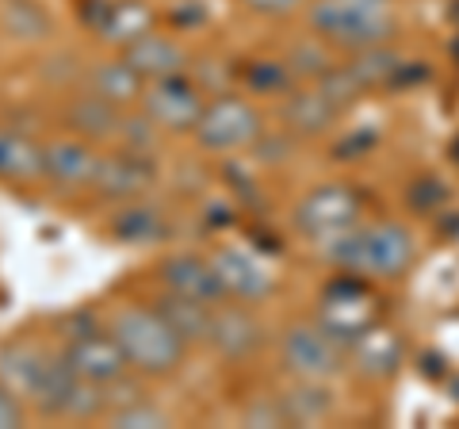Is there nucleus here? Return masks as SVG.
I'll return each instance as SVG.
<instances>
[{
  "label": "nucleus",
  "instance_id": "obj_22",
  "mask_svg": "<svg viewBox=\"0 0 459 429\" xmlns=\"http://www.w3.org/2000/svg\"><path fill=\"white\" fill-rule=\"evenodd\" d=\"M108 231H111L115 241H123V246H157V241L169 238V219L153 204L131 199V204H123L119 211H115Z\"/></svg>",
  "mask_w": 459,
  "mask_h": 429
},
{
  "label": "nucleus",
  "instance_id": "obj_9",
  "mask_svg": "<svg viewBox=\"0 0 459 429\" xmlns=\"http://www.w3.org/2000/svg\"><path fill=\"white\" fill-rule=\"evenodd\" d=\"M157 184V165L150 153H134V150H111L100 153L96 177H92V196L104 204H131L142 199Z\"/></svg>",
  "mask_w": 459,
  "mask_h": 429
},
{
  "label": "nucleus",
  "instance_id": "obj_6",
  "mask_svg": "<svg viewBox=\"0 0 459 429\" xmlns=\"http://www.w3.org/2000/svg\"><path fill=\"white\" fill-rule=\"evenodd\" d=\"M276 361L287 380H318L333 383L349 372V349L333 334H325L314 319L283 326L276 337Z\"/></svg>",
  "mask_w": 459,
  "mask_h": 429
},
{
  "label": "nucleus",
  "instance_id": "obj_25",
  "mask_svg": "<svg viewBox=\"0 0 459 429\" xmlns=\"http://www.w3.org/2000/svg\"><path fill=\"white\" fill-rule=\"evenodd\" d=\"M280 403L287 414V425H314L329 418L333 391H329V383H318V380H291L280 391Z\"/></svg>",
  "mask_w": 459,
  "mask_h": 429
},
{
  "label": "nucleus",
  "instance_id": "obj_8",
  "mask_svg": "<svg viewBox=\"0 0 459 429\" xmlns=\"http://www.w3.org/2000/svg\"><path fill=\"white\" fill-rule=\"evenodd\" d=\"M207 89L188 74L177 77H161V81H146V92H142L138 108L161 127L165 135H192L199 116L207 108Z\"/></svg>",
  "mask_w": 459,
  "mask_h": 429
},
{
  "label": "nucleus",
  "instance_id": "obj_10",
  "mask_svg": "<svg viewBox=\"0 0 459 429\" xmlns=\"http://www.w3.org/2000/svg\"><path fill=\"white\" fill-rule=\"evenodd\" d=\"M264 322L256 319V311L249 303H234V299H226L211 311V334H207V349L214 356H222V361L238 364V361H249L264 349Z\"/></svg>",
  "mask_w": 459,
  "mask_h": 429
},
{
  "label": "nucleus",
  "instance_id": "obj_20",
  "mask_svg": "<svg viewBox=\"0 0 459 429\" xmlns=\"http://www.w3.org/2000/svg\"><path fill=\"white\" fill-rule=\"evenodd\" d=\"M84 89L96 92V96H104V100H111L115 108H131V104H138V100H142V92H146V77H142L138 69L119 54V58L96 62L89 69V81H84Z\"/></svg>",
  "mask_w": 459,
  "mask_h": 429
},
{
  "label": "nucleus",
  "instance_id": "obj_15",
  "mask_svg": "<svg viewBox=\"0 0 459 429\" xmlns=\"http://www.w3.org/2000/svg\"><path fill=\"white\" fill-rule=\"evenodd\" d=\"M157 280H161L165 292L199 299V303H207V307L226 303L222 280H219V273H214L211 257H199V253H169L165 261L157 265Z\"/></svg>",
  "mask_w": 459,
  "mask_h": 429
},
{
  "label": "nucleus",
  "instance_id": "obj_2",
  "mask_svg": "<svg viewBox=\"0 0 459 429\" xmlns=\"http://www.w3.org/2000/svg\"><path fill=\"white\" fill-rule=\"evenodd\" d=\"M108 330L119 341L131 368L146 380L177 376L192 349L153 303H119L108 314Z\"/></svg>",
  "mask_w": 459,
  "mask_h": 429
},
{
  "label": "nucleus",
  "instance_id": "obj_23",
  "mask_svg": "<svg viewBox=\"0 0 459 429\" xmlns=\"http://www.w3.org/2000/svg\"><path fill=\"white\" fill-rule=\"evenodd\" d=\"M153 307L165 314L169 326L177 330L188 346H207V334H211V311L207 303L199 299H188V295H177V292H157L153 295Z\"/></svg>",
  "mask_w": 459,
  "mask_h": 429
},
{
  "label": "nucleus",
  "instance_id": "obj_5",
  "mask_svg": "<svg viewBox=\"0 0 459 429\" xmlns=\"http://www.w3.org/2000/svg\"><path fill=\"white\" fill-rule=\"evenodd\" d=\"M268 131L264 111L249 92H214L207 100L204 116L195 123V146L204 153L226 157V153H246L256 146V138Z\"/></svg>",
  "mask_w": 459,
  "mask_h": 429
},
{
  "label": "nucleus",
  "instance_id": "obj_14",
  "mask_svg": "<svg viewBox=\"0 0 459 429\" xmlns=\"http://www.w3.org/2000/svg\"><path fill=\"white\" fill-rule=\"evenodd\" d=\"M42 150H47V184H54V188H62V192L92 188V177L100 165L96 142L81 138V135H62V138L42 142Z\"/></svg>",
  "mask_w": 459,
  "mask_h": 429
},
{
  "label": "nucleus",
  "instance_id": "obj_1",
  "mask_svg": "<svg viewBox=\"0 0 459 429\" xmlns=\"http://www.w3.org/2000/svg\"><path fill=\"white\" fill-rule=\"evenodd\" d=\"M325 265H333L337 273L360 276L368 284H398L413 273L421 253V238L406 219H364L352 226L349 234L318 250Z\"/></svg>",
  "mask_w": 459,
  "mask_h": 429
},
{
  "label": "nucleus",
  "instance_id": "obj_13",
  "mask_svg": "<svg viewBox=\"0 0 459 429\" xmlns=\"http://www.w3.org/2000/svg\"><path fill=\"white\" fill-rule=\"evenodd\" d=\"M341 116L344 108L314 81L299 84L291 96L280 100V127L295 138H322L341 123Z\"/></svg>",
  "mask_w": 459,
  "mask_h": 429
},
{
  "label": "nucleus",
  "instance_id": "obj_31",
  "mask_svg": "<svg viewBox=\"0 0 459 429\" xmlns=\"http://www.w3.org/2000/svg\"><path fill=\"white\" fill-rule=\"evenodd\" d=\"M246 12L253 16H264V20H283V16H295V12H303L310 0H238Z\"/></svg>",
  "mask_w": 459,
  "mask_h": 429
},
{
  "label": "nucleus",
  "instance_id": "obj_29",
  "mask_svg": "<svg viewBox=\"0 0 459 429\" xmlns=\"http://www.w3.org/2000/svg\"><path fill=\"white\" fill-rule=\"evenodd\" d=\"M108 425H115V429H165V425H172V418L157 403L142 398V403H131V407H123V410H111L108 414Z\"/></svg>",
  "mask_w": 459,
  "mask_h": 429
},
{
  "label": "nucleus",
  "instance_id": "obj_4",
  "mask_svg": "<svg viewBox=\"0 0 459 429\" xmlns=\"http://www.w3.org/2000/svg\"><path fill=\"white\" fill-rule=\"evenodd\" d=\"M364 196L356 184L349 180H325V184H314L303 196L295 199L291 207V226L295 234L310 241V246H329L337 241L341 234H349L352 226H360L368 214H364Z\"/></svg>",
  "mask_w": 459,
  "mask_h": 429
},
{
  "label": "nucleus",
  "instance_id": "obj_7",
  "mask_svg": "<svg viewBox=\"0 0 459 429\" xmlns=\"http://www.w3.org/2000/svg\"><path fill=\"white\" fill-rule=\"evenodd\" d=\"M371 288H376V284L349 276V273H337L318 292V303H314L310 319L349 349L356 337H364L371 326H379V303H376V292Z\"/></svg>",
  "mask_w": 459,
  "mask_h": 429
},
{
  "label": "nucleus",
  "instance_id": "obj_30",
  "mask_svg": "<svg viewBox=\"0 0 459 429\" xmlns=\"http://www.w3.org/2000/svg\"><path fill=\"white\" fill-rule=\"evenodd\" d=\"M142 380L146 376H138V372H123L119 380H111L104 383V398H108V414L111 410H123V407H131V403H142V398H150L146 388H142Z\"/></svg>",
  "mask_w": 459,
  "mask_h": 429
},
{
  "label": "nucleus",
  "instance_id": "obj_11",
  "mask_svg": "<svg viewBox=\"0 0 459 429\" xmlns=\"http://www.w3.org/2000/svg\"><path fill=\"white\" fill-rule=\"evenodd\" d=\"M62 356L65 364L74 368L77 380H89V383H111L119 380L123 372H131V361H126V353L119 349V341L111 337L108 322H100L96 330H84L77 337H69L62 346Z\"/></svg>",
  "mask_w": 459,
  "mask_h": 429
},
{
  "label": "nucleus",
  "instance_id": "obj_26",
  "mask_svg": "<svg viewBox=\"0 0 459 429\" xmlns=\"http://www.w3.org/2000/svg\"><path fill=\"white\" fill-rule=\"evenodd\" d=\"M42 361H47V349L27 346V341H12V346L0 349V383H8L27 403V391H31Z\"/></svg>",
  "mask_w": 459,
  "mask_h": 429
},
{
  "label": "nucleus",
  "instance_id": "obj_17",
  "mask_svg": "<svg viewBox=\"0 0 459 429\" xmlns=\"http://www.w3.org/2000/svg\"><path fill=\"white\" fill-rule=\"evenodd\" d=\"M92 31L108 42V47H131L134 39L157 31V12L150 0H108Z\"/></svg>",
  "mask_w": 459,
  "mask_h": 429
},
{
  "label": "nucleus",
  "instance_id": "obj_28",
  "mask_svg": "<svg viewBox=\"0 0 459 429\" xmlns=\"http://www.w3.org/2000/svg\"><path fill=\"white\" fill-rule=\"evenodd\" d=\"M161 127H157L146 111H138V116H123L119 119V131H115V142H119L123 150H134V153H153L157 142H161Z\"/></svg>",
  "mask_w": 459,
  "mask_h": 429
},
{
  "label": "nucleus",
  "instance_id": "obj_21",
  "mask_svg": "<svg viewBox=\"0 0 459 429\" xmlns=\"http://www.w3.org/2000/svg\"><path fill=\"white\" fill-rule=\"evenodd\" d=\"M62 116H65L69 135H81L89 142H108V138H115V131H119L123 108H115L111 100L96 96V92H84L77 100H69Z\"/></svg>",
  "mask_w": 459,
  "mask_h": 429
},
{
  "label": "nucleus",
  "instance_id": "obj_3",
  "mask_svg": "<svg viewBox=\"0 0 459 429\" xmlns=\"http://www.w3.org/2000/svg\"><path fill=\"white\" fill-rule=\"evenodd\" d=\"M303 23L325 47L344 54L394 42L402 31L394 0H310L303 8Z\"/></svg>",
  "mask_w": 459,
  "mask_h": 429
},
{
  "label": "nucleus",
  "instance_id": "obj_16",
  "mask_svg": "<svg viewBox=\"0 0 459 429\" xmlns=\"http://www.w3.org/2000/svg\"><path fill=\"white\" fill-rule=\"evenodd\" d=\"M126 62H131L134 69L146 81H161V77H177V74H188L192 69V58H188V50L180 47L177 39H169L161 31H150V35H142L134 39L131 47H123L119 50Z\"/></svg>",
  "mask_w": 459,
  "mask_h": 429
},
{
  "label": "nucleus",
  "instance_id": "obj_19",
  "mask_svg": "<svg viewBox=\"0 0 459 429\" xmlns=\"http://www.w3.org/2000/svg\"><path fill=\"white\" fill-rule=\"evenodd\" d=\"M0 180H8V184L47 180V150H42V142L0 127Z\"/></svg>",
  "mask_w": 459,
  "mask_h": 429
},
{
  "label": "nucleus",
  "instance_id": "obj_24",
  "mask_svg": "<svg viewBox=\"0 0 459 429\" xmlns=\"http://www.w3.org/2000/svg\"><path fill=\"white\" fill-rule=\"evenodd\" d=\"M238 81L249 96H261V100H283L303 84L295 77V69L287 66V58H249L238 69Z\"/></svg>",
  "mask_w": 459,
  "mask_h": 429
},
{
  "label": "nucleus",
  "instance_id": "obj_12",
  "mask_svg": "<svg viewBox=\"0 0 459 429\" xmlns=\"http://www.w3.org/2000/svg\"><path fill=\"white\" fill-rule=\"evenodd\" d=\"M211 265L214 273L222 280V292L226 299H234V303H264V299L276 292V273L261 261L256 253L241 250V246H219L211 253Z\"/></svg>",
  "mask_w": 459,
  "mask_h": 429
},
{
  "label": "nucleus",
  "instance_id": "obj_32",
  "mask_svg": "<svg viewBox=\"0 0 459 429\" xmlns=\"http://www.w3.org/2000/svg\"><path fill=\"white\" fill-rule=\"evenodd\" d=\"M27 410L31 407H27L8 383H0V429H20L27 422Z\"/></svg>",
  "mask_w": 459,
  "mask_h": 429
},
{
  "label": "nucleus",
  "instance_id": "obj_27",
  "mask_svg": "<svg viewBox=\"0 0 459 429\" xmlns=\"http://www.w3.org/2000/svg\"><path fill=\"white\" fill-rule=\"evenodd\" d=\"M4 31L12 39H47L50 35V16L42 12L35 0H4Z\"/></svg>",
  "mask_w": 459,
  "mask_h": 429
},
{
  "label": "nucleus",
  "instance_id": "obj_18",
  "mask_svg": "<svg viewBox=\"0 0 459 429\" xmlns=\"http://www.w3.org/2000/svg\"><path fill=\"white\" fill-rule=\"evenodd\" d=\"M398 364H402V341L394 337V330H383V326H371L364 337H356L349 346V372L371 383L391 380Z\"/></svg>",
  "mask_w": 459,
  "mask_h": 429
}]
</instances>
